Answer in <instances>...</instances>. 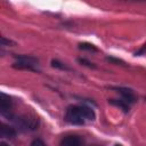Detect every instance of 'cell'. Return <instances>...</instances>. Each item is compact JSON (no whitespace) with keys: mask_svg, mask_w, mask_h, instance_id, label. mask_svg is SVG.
Masks as SVG:
<instances>
[{"mask_svg":"<svg viewBox=\"0 0 146 146\" xmlns=\"http://www.w3.org/2000/svg\"><path fill=\"white\" fill-rule=\"evenodd\" d=\"M65 120L72 124H78L81 125L84 123V117L82 116L79 106H71L67 108L66 114H65Z\"/></svg>","mask_w":146,"mask_h":146,"instance_id":"1","label":"cell"},{"mask_svg":"<svg viewBox=\"0 0 146 146\" xmlns=\"http://www.w3.org/2000/svg\"><path fill=\"white\" fill-rule=\"evenodd\" d=\"M111 89L116 90L122 96V98H123L124 102L130 103V104H132V103L136 102V96H135V94H133V91L131 89L124 88V87H111Z\"/></svg>","mask_w":146,"mask_h":146,"instance_id":"2","label":"cell"},{"mask_svg":"<svg viewBox=\"0 0 146 146\" xmlns=\"http://www.w3.org/2000/svg\"><path fill=\"white\" fill-rule=\"evenodd\" d=\"M11 105H13L11 98L9 96H7L6 94L1 92L0 94V111H1V114L6 115L7 112H9Z\"/></svg>","mask_w":146,"mask_h":146,"instance_id":"3","label":"cell"},{"mask_svg":"<svg viewBox=\"0 0 146 146\" xmlns=\"http://www.w3.org/2000/svg\"><path fill=\"white\" fill-rule=\"evenodd\" d=\"M19 124L21 127L25 128V129H30V130H34L38 127V120L35 117H29V116H24L19 119Z\"/></svg>","mask_w":146,"mask_h":146,"instance_id":"4","label":"cell"},{"mask_svg":"<svg viewBox=\"0 0 146 146\" xmlns=\"http://www.w3.org/2000/svg\"><path fill=\"white\" fill-rule=\"evenodd\" d=\"M80 145H81V140L75 135L65 136L60 141V146H80Z\"/></svg>","mask_w":146,"mask_h":146,"instance_id":"5","label":"cell"},{"mask_svg":"<svg viewBox=\"0 0 146 146\" xmlns=\"http://www.w3.org/2000/svg\"><path fill=\"white\" fill-rule=\"evenodd\" d=\"M0 135L2 138H8V139H13L16 137V130L13 127H9L7 124H1L0 128Z\"/></svg>","mask_w":146,"mask_h":146,"instance_id":"6","label":"cell"},{"mask_svg":"<svg viewBox=\"0 0 146 146\" xmlns=\"http://www.w3.org/2000/svg\"><path fill=\"white\" fill-rule=\"evenodd\" d=\"M14 58L17 62H22V63H27L31 65H35L38 63V59L31 55H14Z\"/></svg>","mask_w":146,"mask_h":146,"instance_id":"7","label":"cell"},{"mask_svg":"<svg viewBox=\"0 0 146 146\" xmlns=\"http://www.w3.org/2000/svg\"><path fill=\"white\" fill-rule=\"evenodd\" d=\"M79 110H80V112H81V114H82V116H83L84 119H87V120H91V121L95 120L96 114H95L94 110H91L90 107L82 105V106H79Z\"/></svg>","mask_w":146,"mask_h":146,"instance_id":"8","label":"cell"},{"mask_svg":"<svg viewBox=\"0 0 146 146\" xmlns=\"http://www.w3.org/2000/svg\"><path fill=\"white\" fill-rule=\"evenodd\" d=\"M108 102H110V104H112V105H114V106L121 108L123 112H125V113L129 112V105H128L127 102H124V100H120V99H110Z\"/></svg>","mask_w":146,"mask_h":146,"instance_id":"9","label":"cell"},{"mask_svg":"<svg viewBox=\"0 0 146 146\" xmlns=\"http://www.w3.org/2000/svg\"><path fill=\"white\" fill-rule=\"evenodd\" d=\"M13 67L18 68V70H27V71H36V68L34 67V65L27 64V63H22V62H16Z\"/></svg>","mask_w":146,"mask_h":146,"instance_id":"10","label":"cell"},{"mask_svg":"<svg viewBox=\"0 0 146 146\" xmlns=\"http://www.w3.org/2000/svg\"><path fill=\"white\" fill-rule=\"evenodd\" d=\"M79 49H81V50H88V51H98V49L94 44H91L89 42H82V43H80L79 44Z\"/></svg>","mask_w":146,"mask_h":146,"instance_id":"11","label":"cell"},{"mask_svg":"<svg viewBox=\"0 0 146 146\" xmlns=\"http://www.w3.org/2000/svg\"><path fill=\"white\" fill-rule=\"evenodd\" d=\"M51 66L52 67H56V68H59V70H68V67L65 64H63L62 62L56 60V59H52L51 60Z\"/></svg>","mask_w":146,"mask_h":146,"instance_id":"12","label":"cell"},{"mask_svg":"<svg viewBox=\"0 0 146 146\" xmlns=\"http://www.w3.org/2000/svg\"><path fill=\"white\" fill-rule=\"evenodd\" d=\"M78 62H79L81 65L87 66V67H89V68H96V65H95L94 63H91V62L87 60L86 58H78Z\"/></svg>","mask_w":146,"mask_h":146,"instance_id":"13","label":"cell"},{"mask_svg":"<svg viewBox=\"0 0 146 146\" xmlns=\"http://www.w3.org/2000/svg\"><path fill=\"white\" fill-rule=\"evenodd\" d=\"M106 60H108L111 63H114V64H117V65H125L124 60H122L120 58H115V57H106Z\"/></svg>","mask_w":146,"mask_h":146,"instance_id":"14","label":"cell"},{"mask_svg":"<svg viewBox=\"0 0 146 146\" xmlns=\"http://www.w3.org/2000/svg\"><path fill=\"white\" fill-rule=\"evenodd\" d=\"M1 44H2V46H9V44H15V42L11 41V40L6 39L5 36H2V38H1Z\"/></svg>","mask_w":146,"mask_h":146,"instance_id":"15","label":"cell"},{"mask_svg":"<svg viewBox=\"0 0 146 146\" xmlns=\"http://www.w3.org/2000/svg\"><path fill=\"white\" fill-rule=\"evenodd\" d=\"M30 146H46V145H44V143H43L41 139H34V140L31 143Z\"/></svg>","mask_w":146,"mask_h":146,"instance_id":"16","label":"cell"},{"mask_svg":"<svg viewBox=\"0 0 146 146\" xmlns=\"http://www.w3.org/2000/svg\"><path fill=\"white\" fill-rule=\"evenodd\" d=\"M145 51H146V44H144V47L140 49V50H138V51H136V56H141V55H144L145 54Z\"/></svg>","mask_w":146,"mask_h":146,"instance_id":"17","label":"cell"},{"mask_svg":"<svg viewBox=\"0 0 146 146\" xmlns=\"http://www.w3.org/2000/svg\"><path fill=\"white\" fill-rule=\"evenodd\" d=\"M0 146H9V145H8V144H6L5 141H1V143H0Z\"/></svg>","mask_w":146,"mask_h":146,"instance_id":"18","label":"cell"},{"mask_svg":"<svg viewBox=\"0 0 146 146\" xmlns=\"http://www.w3.org/2000/svg\"><path fill=\"white\" fill-rule=\"evenodd\" d=\"M115 146H122V145H120V144H116V145H115Z\"/></svg>","mask_w":146,"mask_h":146,"instance_id":"19","label":"cell"},{"mask_svg":"<svg viewBox=\"0 0 146 146\" xmlns=\"http://www.w3.org/2000/svg\"><path fill=\"white\" fill-rule=\"evenodd\" d=\"M91 146H99V145H91Z\"/></svg>","mask_w":146,"mask_h":146,"instance_id":"20","label":"cell"}]
</instances>
